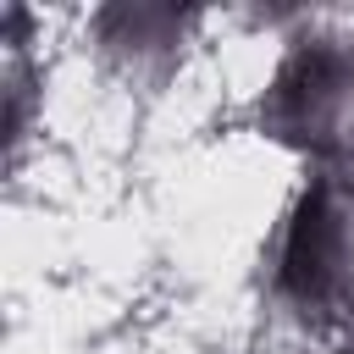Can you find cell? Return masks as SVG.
<instances>
[{
  "label": "cell",
  "mask_w": 354,
  "mask_h": 354,
  "mask_svg": "<svg viewBox=\"0 0 354 354\" xmlns=\"http://www.w3.org/2000/svg\"><path fill=\"white\" fill-rule=\"evenodd\" d=\"M348 111H354V44H343L337 33L288 39L260 94V133L310 160H332Z\"/></svg>",
  "instance_id": "7a4b0ae2"
},
{
  "label": "cell",
  "mask_w": 354,
  "mask_h": 354,
  "mask_svg": "<svg viewBox=\"0 0 354 354\" xmlns=\"http://www.w3.org/2000/svg\"><path fill=\"white\" fill-rule=\"evenodd\" d=\"M271 304L293 321H332L354 293V205L332 160H315L266 254Z\"/></svg>",
  "instance_id": "6da1fadb"
},
{
  "label": "cell",
  "mask_w": 354,
  "mask_h": 354,
  "mask_svg": "<svg viewBox=\"0 0 354 354\" xmlns=\"http://www.w3.org/2000/svg\"><path fill=\"white\" fill-rule=\"evenodd\" d=\"M326 354H354V337H343L337 348H326Z\"/></svg>",
  "instance_id": "277c9868"
},
{
  "label": "cell",
  "mask_w": 354,
  "mask_h": 354,
  "mask_svg": "<svg viewBox=\"0 0 354 354\" xmlns=\"http://www.w3.org/2000/svg\"><path fill=\"white\" fill-rule=\"evenodd\" d=\"M194 22H199V11H177V6H100L94 44L116 66L144 72V66H166L188 44Z\"/></svg>",
  "instance_id": "3957f363"
}]
</instances>
